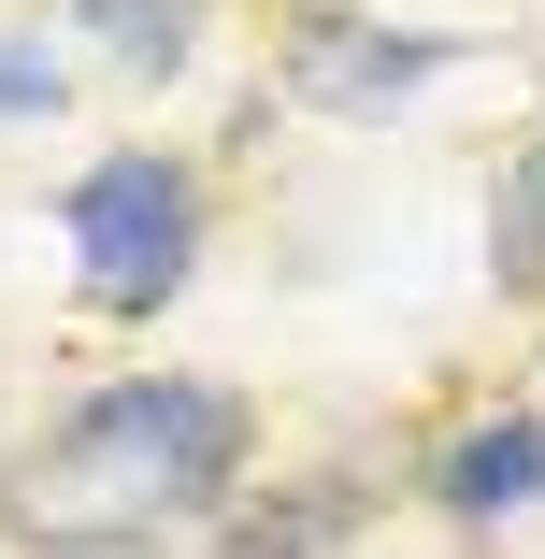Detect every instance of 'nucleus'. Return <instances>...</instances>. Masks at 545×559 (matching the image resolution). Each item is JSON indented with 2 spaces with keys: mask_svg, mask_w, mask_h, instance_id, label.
Instances as JSON below:
<instances>
[{
  "mask_svg": "<svg viewBox=\"0 0 545 559\" xmlns=\"http://www.w3.org/2000/svg\"><path fill=\"white\" fill-rule=\"evenodd\" d=\"M230 474H245V402L201 388V373H130V388L72 402L15 460V502L0 516L29 545H58V559H116V545H158V531L215 516Z\"/></svg>",
  "mask_w": 545,
  "mask_h": 559,
  "instance_id": "1",
  "label": "nucleus"
},
{
  "mask_svg": "<svg viewBox=\"0 0 545 559\" xmlns=\"http://www.w3.org/2000/svg\"><path fill=\"white\" fill-rule=\"evenodd\" d=\"M187 245H201V187L158 144H116L72 187V259H86V301L100 316H158L187 287Z\"/></svg>",
  "mask_w": 545,
  "mask_h": 559,
  "instance_id": "2",
  "label": "nucleus"
},
{
  "mask_svg": "<svg viewBox=\"0 0 545 559\" xmlns=\"http://www.w3.org/2000/svg\"><path fill=\"white\" fill-rule=\"evenodd\" d=\"M460 44L446 29H359V15H316V29H287V86L301 100H331V116H388L402 86H430Z\"/></svg>",
  "mask_w": 545,
  "mask_h": 559,
  "instance_id": "3",
  "label": "nucleus"
},
{
  "mask_svg": "<svg viewBox=\"0 0 545 559\" xmlns=\"http://www.w3.org/2000/svg\"><path fill=\"white\" fill-rule=\"evenodd\" d=\"M446 502H460V516H517V502H545V416H488V430H460V444H446Z\"/></svg>",
  "mask_w": 545,
  "mask_h": 559,
  "instance_id": "4",
  "label": "nucleus"
},
{
  "mask_svg": "<svg viewBox=\"0 0 545 559\" xmlns=\"http://www.w3.org/2000/svg\"><path fill=\"white\" fill-rule=\"evenodd\" d=\"M58 15H86L116 72H173V58H187V29H201V0H58Z\"/></svg>",
  "mask_w": 545,
  "mask_h": 559,
  "instance_id": "5",
  "label": "nucleus"
},
{
  "mask_svg": "<svg viewBox=\"0 0 545 559\" xmlns=\"http://www.w3.org/2000/svg\"><path fill=\"white\" fill-rule=\"evenodd\" d=\"M488 259H502V287H545V144L502 173V215H488Z\"/></svg>",
  "mask_w": 545,
  "mask_h": 559,
  "instance_id": "6",
  "label": "nucleus"
},
{
  "mask_svg": "<svg viewBox=\"0 0 545 559\" xmlns=\"http://www.w3.org/2000/svg\"><path fill=\"white\" fill-rule=\"evenodd\" d=\"M0 116H58V58L44 44H0Z\"/></svg>",
  "mask_w": 545,
  "mask_h": 559,
  "instance_id": "7",
  "label": "nucleus"
}]
</instances>
